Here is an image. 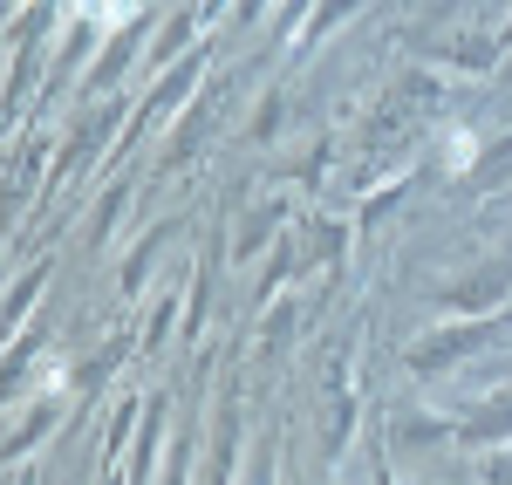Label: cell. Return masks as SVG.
Here are the masks:
<instances>
[{"instance_id":"obj_2","label":"cell","mask_w":512,"mask_h":485,"mask_svg":"<svg viewBox=\"0 0 512 485\" xmlns=\"http://www.w3.org/2000/svg\"><path fill=\"white\" fill-rule=\"evenodd\" d=\"M465 164H472V137H465V130H451V171H465Z\"/></svg>"},{"instance_id":"obj_1","label":"cell","mask_w":512,"mask_h":485,"mask_svg":"<svg viewBox=\"0 0 512 485\" xmlns=\"http://www.w3.org/2000/svg\"><path fill=\"white\" fill-rule=\"evenodd\" d=\"M69 7H76V21H96V28H123L137 14L130 0H69Z\"/></svg>"}]
</instances>
